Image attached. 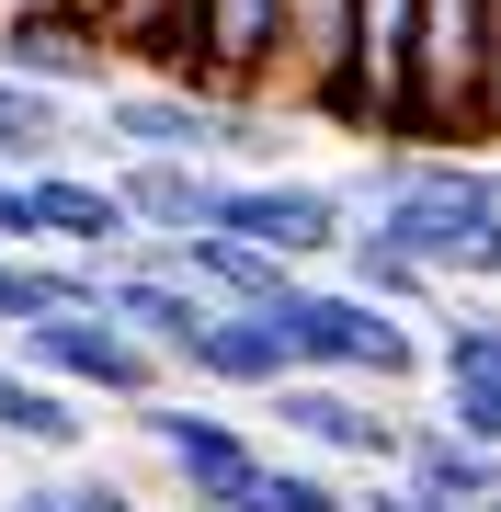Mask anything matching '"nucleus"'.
<instances>
[{
    "mask_svg": "<svg viewBox=\"0 0 501 512\" xmlns=\"http://www.w3.org/2000/svg\"><path fill=\"white\" fill-rule=\"evenodd\" d=\"M353 217L422 262L445 296H501V160H456V148H376L353 171Z\"/></svg>",
    "mask_w": 501,
    "mask_h": 512,
    "instance_id": "1",
    "label": "nucleus"
},
{
    "mask_svg": "<svg viewBox=\"0 0 501 512\" xmlns=\"http://www.w3.org/2000/svg\"><path fill=\"white\" fill-rule=\"evenodd\" d=\"M274 342H285V365L297 376H331V387H410L422 376V319H388V308H365L353 285L331 274H308L297 296L274 308Z\"/></svg>",
    "mask_w": 501,
    "mask_h": 512,
    "instance_id": "2",
    "label": "nucleus"
},
{
    "mask_svg": "<svg viewBox=\"0 0 501 512\" xmlns=\"http://www.w3.org/2000/svg\"><path fill=\"white\" fill-rule=\"evenodd\" d=\"M479 92H490V0H422L410 12V80L388 103V137L399 148L479 137Z\"/></svg>",
    "mask_w": 501,
    "mask_h": 512,
    "instance_id": "3",
    "label": "nucleus"
},
{
    "mask_svg": "<svg viewBox=\"0 0 501 512\" xmlns=\"http://www.w3.org/2000/svg\"><path fill=\"white\" fill-rule=\"evenodd\" d=\"M12 365L46 376L57 399H80V410H149L160 387H171L160 353L126 342L103 308H57V319H35V330H12Z\"/></svg>",
    "mask_w": 501,
    "mask_h": 512,
    "instance_id": "4",
    "label": "nucleus"
},
{
    "mask_svg": "<svg viewBox=\"0 0 501 512\" xmlns=\"http://www.w3.org/2000/svg\"><path fill=\"white\" fill-rule=\"evenodd\" d=\"M126 421L160 444V467L183 478V512H240V501H251V478L274 467V444H262L240 410H205L194 387H160V399H149V410H126Z\"/></svg>",
    "mask_w": 501,
    "mask_h": 512,
    "instance_id": "5",
    "label": "nucleus"
},
{
    "mask_svg": "<svg viewBox=\"0 0 501 512\" xmlns=\"http://www.w3.org/2000/svg\"><path fill=\"white\" fill-rule=\"evenodd\" d=\"M205 228L262 251V262H285V274H319V262H342V239H353V194L308 183V171H262V183H217V217Z\"/></svg>",
    "mask_w": 501,
    "mask_h": 512,
    "instance_id": "6",
    "label": "nucleus"
},
{
    "mask_svg": "<svg viewBox=\"0 0 501 512\" xmlns=\"http://www.w3.org/2000/svg\"><path fill=\"white\" fill-rule=\"evenodd\" d=\"M422 376H433V421L479 456H501V296H433Z\"/></svg>",
    "mask_w": 501,
    "mask_h": 512,
    "instance_id": "7",
    "label": "nucleus"
},
{
    "mask_svg": "<svg viewBox=\"0 0 501 512\" xmlns=\"http://www.w3.org/2000/svg\"><path fill=\"white\" fill-rule=\"evenodd\" d=\"M80 148H103V160H194V171H217L228 160V103L217 92H183V80H114Z\"/></svg>",
    "mask_w": 501,
    "mask_h": 512,
    "instance_id": "8",
    "label": "nucleus"
},
{
    "mask_svg": "<svg viewBox=\"0 0 501 512\" xmlns=\"http://www.w3.org/2000/svg\"><path fill=\"white\" fill-rule=\"evenodd\" d=\"M262 421H274V433L297 444L308 467H365V478H388V467H399V410H376L365 387L285 376L274 399H262Z\"/></svg>",
    "mask_w": 501,
    "mask_h": 512,
    "instance_id": "9",
    "label": "nucleus"
},
{
    "mask_svg": "<svg viewBox=\"0 0 501 512\" xmlns=\"http://www.w3.org/2000/svg\"><path fill=\"white\" fill-rule=\"evenodd\" d=\"M194 69L217 103L285 92V0H194Z\"/></svg>",
    "mask_w": 501,
    "mask_h": 512,
    "instance_id": "10",
    "label": "nucleus"
},
{
    "mask_svg": "<svg viewBox=\"0 0 501 512\" xmlns=\"http://www.w3.org/2000/svg\"><path fill=\"white\" fill-rule=\"evenodd\" d=\"M285 92L331 114L342 137H376L365 80H353V0H285Z\"/></svg>",
    "mask_w": 501,
    "mask_h": 512,
    "instance_id": "11",
    "label": "nucleus"
},
{
    "mask_svg": "<svg viewBox=\"0 0 501 512\" xmlns=\"http://www.w3.org/2000/svg\"><path fill=\"white\" fill-rule=\"evenodd\" d=\"M0 80H23V92H46V103H80V92H114V46L92 35V23H69V12H12L0 23Z\"/></svg>",
    "mask_w": 501,
    "mask_h": 512,
    "instance_id": "12",
    "label": "nucleus"
},
{
    "mask_svg": "<svg viewBox=\"0 0 501 512\" xmlns=\"http://www.w3.org/2000/svg\"><path fill=\"white\" fill-rule=\"evenodd\" d=\"M399 490L433 501V512H501V456H479V444H456L433 410H399Z\"/></svg>",
    "mask_w": 501,
    "mask_h": 512,
    "instance_id": "13",
    "label": "nucleus"
},
{
    "mask_svg": "<svg viewBox=\"0 0 501 512\" xmlns=\"http://www.w3.org/2000/svg\"><path fill=\"white\" fill-rule=\"evenodd\" d=\"M285 376H297V365H285V342H274V319H205L194 330V353H183V376H171V387H217V399H274V387Z\"/></svg>",
    "mask_w": 501,
    "mask_h": 512,
    "instance_id": "14",
    "label": "nucleus"
},
{
    "mask_svg": "<svg viewBox=\"0 0 501 512\" xmlns=\"http://www.w3.org/2000/svg\"><path fill=\"white\" fill-rule=\"evenodd\" d=\"M103 183H114V205H126L137 239H194L205 217H217V183H228V171H194V160H114Z\"/></svg>",
    "mask_w": 501,
    "mask_h": 512,
    "instance_id": "15",
    "label": "nucleus"
},
{
    "mask_svg": "<svg viewBox=\"0 0 501 512\" xmlns=\"http://www.w3.org/2000/svg\"><path fill=\"white\" fill-rule=\"evenodd\" d=\"M0 444H23V456H46V467H80L92 456V410L57 399L46 376H23L12 353H0Z\"/></svg>",
    "mask_w": 501,
    "mask_h": 512,
    "instance_id": "16",
    "label": "nucleus"
},
{
    "mask_svg": "<svg viewBox=\"0 0 501 512\" xmlns=\"http://www.w3.org/2000/svg\"><path fill=\"white\" fill-rule=\"evenodd\" d=\"M69 103L23 92V80H0V183H35V171H69Z\"/></svg>",
    "mask_w": 501,
    "mask_h": 512,
    "instance_id": "17",
    "label": "nucleus"
},
{
    "mask_svg": "<svg viewBox=\"0 0 501 512\" xmlns=\"http://www.w3.org/2000/svg\"><path fill=\"white\" fill-rule=\"evenodd\" d=\"M410 12H422V0H353V80H365L376 137H388V103L410 80Z\"/></svg>",
    "mask_w": 501,
    "mask_h": 512,
    "instance_id": "18",
    "label": "nucleus"
},
{
    "mask_svg": "<svg viewBox=\"0 0 501 512\" xmlns=\"http://www.w3.org/2000/svg\"><path fill=\"white\" fill-rule=\"evenodd\" d=\"M240 512H353V490H342L331 467H308V456H274V467L251 478Z\"/></svg>",
    "mask_w": 501,
    "mask_h": 512,
    "instance_id": "19",
    "label": "nucleus"
},
{
    "mask_svg": "<svg viewBox=\"0 0 501 512\" xmlns=\"http://www.w3.org/2000/svg\"><path fill=\"white\" fill-rule=\"evenodd\" d=\"M57 490H69V512H149V490H137V478H114V467H69Z\"/></svg>",
    "mask_w": 501,
    "mask_h": 512,
    "instance_id": "20",
    "label": "nucleus"
},
{
    "mask_svg": "<svg viewBox=\"0 0 501 512\" xmlns=\"http://www.w3.org/2000/svg\"><path fill=\"white\" fill-rule=\"evenodd\" d=\"M0 512H69V490L57 478H23V490H0Z\"/></svg>",
    "mask_w": 501,
    "mask_h": 512,
    "instance_id": "21",
    "label": "nucleus"
},
{
    "mask_svg": "<svg viewBox=\"0 0 501 512\" xmlns=\"http://www.w3.org/2000/svg\"><path fill=\"white\" fill-rule=\"evenodd\" d=\"M353 512H433V501H410L399 478H365V490H353Z\"/></svg>",
    "mask_w": 501,
    "mask_h": 512,
    "instance_id": "22",
    "label": "nucleus"
}]
</instances>
